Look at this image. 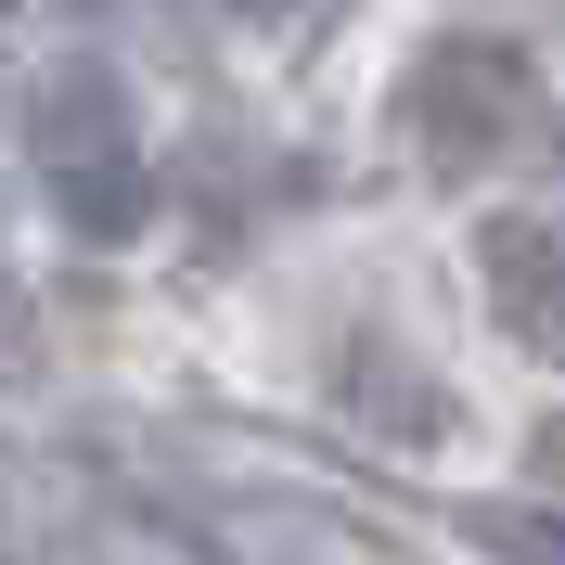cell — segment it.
I'll return each mask as SVG.
<instances>
[{
	"label": "cell",
	"mask_w": 565,
	"mask_h": 565,
	"mask_svg": "<svg viewBox=\"0 0 565 565\" xmlns=\"http://www.w3.org/2000/svg\"><path fill=\"white\" fill-rule=\"evenodd\" d=\"M398 129L437 180H489V168H565V116L540 90V65L514 39H437L398 90Z\"/></svg>",
	"instance_id": "cell-1"
},
{
	"label": "cell",
	"mask_w": 565,
	"mask_h": 565,
	"mask_svg": "<svg viewBox=\"0 0 565 565\" xmlns=\"http://www.w3.org/2000/svg\"><path fill=\"white\" fill-rule=\"evenodd\" d=\"M26 154H39V193L65 206L77 245H129L154 218V168H141V116H129V77L104 52H65V65L26 90Z\"/></svg>",
	"instance_id": "cell-2"
},
{
	"label": "cell",
	"mask_w": 565,
	"mask_h": 565,
	"mask_svg": "<svg viewBox=\"0 0 565 565\" xmlns=\"http://www.w3.org/2000/svg\"><path fill=\"white\" fill-rule=\"evenodd\" d=\"M180 527H193L206 565H398L373 527H348V514L309 501V489H193Z\"/></svg>",
	"instance_id": "cell-3"
},
{
	"label": "cell",
	"mask_w": 565,
	"mask_h": 565,
	"mask_svg": "<svg viewBox=\"0 0 565 565\" xmlns=\"http://www.w3.org/2000/svg\"><path fill=\"white\" fill-rule=\"evenodd\" d=\"M476 282H489L501 334L565 373V232L553 218H489V232H476Z\"/></svg>",
	"instance_id": "cell-4"
},
{
	"label": "cell",
	"mask_w": 565,
	"mask_h": 565,
	"mask_svg": "<svg viewBox=\"0 0 565 565\" xmlns=\"http://www.w3.org/2000/svg\"><path fill=\"white\" fill-rule=\"evenodd\" d=\"M334 386H348V412H360V424H398V450H437V437H450V398L424 386L398 348H373V334L348 348V373H334Z\"/></svg>",
	"instance_id": "cell-5"
},
{
	"label": "cell",
	"mask_w": 565,
	"mask_h": 565,
	"mask_svg": "<svg viewBox=\"0 0 565 565\" xmlns=\"http://www.w3.org/2000/svg\"><path fill=\"white\" fill-rule=\"evenodd\" d=\"M462 540H489L501 565H565V514H540V501H476Z\"/></svg>",
	"instance_id": "cell-6"
},
{
	"label": "cell",
	"mask_w": 565,
	"mask_h": 565,
	"mask_svg": "<svg viewBox=\"0 0 565 565\" xmlns=\"http://www.w3.org/2000/svg\"><path fill=\"white\" fill-rule=\"evenodd\" d=\"M26 373H39V309L13 282V257H0V386H26Z\"/></svg>",
	"instance_id": "cell-7"
},
{
	"label": "cell",
	"mask_w": 565,
	"mask_h": 565,
	"mask_svg": "<svg viewBox=\"0 0 565 565\" xmlns=\"http://www.w3.org/2000/svg\"><path fill=\"white\" fill-rule=\"evenodd\" d=\"M527 450H540V476H553V489H565V412H553V424H540Z\"/></svg>",
	"instance_id": "cell-8"
},
{
	"label": "cell",
	"mask_w": 565,
	"mask_h": 565,
	"mask_svg": "<svg viewBox=\"0 0 565 565\" xmlns=\"http://www.w3.org/2000/svg\"><path fill=\"white\" fill-rule=\"evenodd\" d=\"M245 13H257V26H282V13H309V0H245Z\"/></svg>",
	"instance_id": "cell-9"
}]
</instances>
